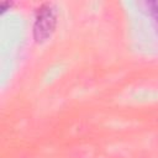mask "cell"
<instances>
[{
  "label": "cell",
  "instance_id": "obj_2",
  "mask_svg": "<svg viewBox=\"0 0 158 158\" xmlns=\"http://www.w3.org/2000/svg\"><path fill=\"white\" fill-rule=\"evenodd\" d=\"M144 10L147 12V15H149L152 17L153 25L156 27V31L158 33V0L156 1H146L143 2Z\"/></svg>",
  "mask_w": 158,
  "mask_h": 158
},
{
  "label": "cell",
  "instance_id": "obj_1",
  "mask_svg": "<svg viewBox=\"0 0 158 158\" xmlns=\"http://www.w3.org/2000/svg\"><path fill=\"white\" fill-rule=\"evenodd\" d=\"M57 15L51 4H43L38 7L33 25V37L37 43H43L51 38L56 30Z\"/></svg>",
  "mask_w": 158,
  "mask_h": 158
}]
</instances>
